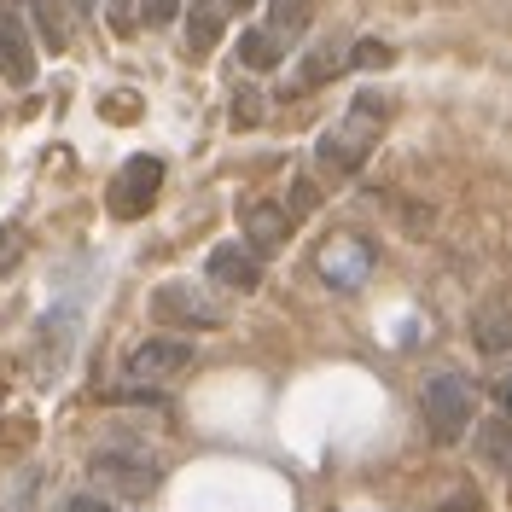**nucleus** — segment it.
<instances>
[{
	"mask_svg": "<svg viewBox=\"0 0 512 512\" xmlns=\"http://www.w3.org/2000/svg\"><path fill=\"white\" fill-rule=\"evenodd\" d=\"M187 367H192V344H181V338H146V344L128 350V379L134 384L175 379V373H187Z\"/></svg>",
	"mask_w": 512,
	"mask_h": 512,
	"instance_id": "nucleus-6",
	"label": "nucleus"
},
{
	"mask_svg": "<svg viewBox=\"0 0 512 512\" xmlns=\"http://www.w3.org/2000/svg\"><path fill=\"white\" fill-rule=\"evenodd\" d=\"M152 315L169 320V326H187V332H216L222 326V309L192 286V280H169V286L152 291Z\"/></svg>",
	"mask_w": 512,
	"mask_h": 512,
	"instance_id": "nucleus-5",
	"label": "nucleus"
},
{
	"mask_svg": "<svg viewBox=\"0 0 512 512\" xmlns=\"http://www.w3.org/2000/svg\"><path fill=\"white\" fill-rule=\"evenodd\" d=\"M227 6H251V0H227Z\"/></svg>",
	"mask_w": 512,
	"mask_h": 512,
	"instance_id": "nucleus-26",
	"label": "nucleus"
},
{
	"mask_svg": "<svg viewBox=\"0 0 512 512\" xmlns=\"http://www.w3.org/2000/svg\"><path fill=\"white\" fill-rule=\"evenodd\" d=\"M204 274H210V280H222V286H233V291H256V286H262V262L245 251V239L216 245V251L204 256Z\"/></svg>",
	"mask_w": 512,
	"mask_h": 512,
	"instance_id": "nucleus-10",
	"label": "nucleus"
},
{
	"mask_svg": "<svg viewBox=\"0 0 512 512\" xmlns=\"http://www.w3.org/2000/svg\"><path fill=\"white\" fill-rule=\"evenodd\" d=\"M501 402H507V419H512V384H507V390H501Z\"/></svg>",
	"mask_w": 512,
	"mask_h": 512,
	"instance_id": "nucleus-24",
	"label": "nucleus"
},
{
	"mask_svg": "<svg viewBox=\"0 0 512 512\" xmlns=\"http://www.w3.org/2000/svg\"><path fill=\"white\" fill-rule=\"evenodd\" d=\"M12 262H18V233H12V227H0V274H6Z\"/></svg>",
	"mask_w": 512,
	"mask_h": 512,
	"instance_id": "nucleus-22",
	"label": "nucleus"
},
{
	"mask_svg": "<svg viewBox=\"0 0 512 512\" xmlns=\"http://www.w3.org/2000/svg\"><path fill=\"white\" fill-rule=\"evenodd\" d=\"M64 512H117V507H111L105 495H70V501H64Z\"/></svg>",
	"mask_w": 512,
	"mask_h": 512,
	"instance_id": "nucleus-21",
	"label": "nucleus"
},
{
	"mask_svg": "<svg viewBox=\"0 0 512 512\" xmlns=\"http://www.w3.org/2000/svg\"><path fill=\"white\" fill-rule=\"evenodd\" d=\"M111 402H146V408H163L158 390H146V384H134V390H111Z\"/></svg>",
	"mask_w": 512,
	"mask_h": 512,
	"instance_id": "nucleus-19",
	"label": "nucleus"
},
{
	"mask_svg": "<svg viewBox=\"0 0 512 512\" xmlns=\"http://www.w3.org/2000/svg\"><path fill=\"white\" fill-rule=\"evenodd\" d=\"M344 64H350V53H344L338 41H320L315 53L297 64V82H303V88H320V82H332V76H338Z\"/></svg>",
	"mask_w": 512,
	"mask_h": 512,
	"instance_id": "nucleus-12",
	"label": "nucleus"
},
{
	"mask_svg": "<svg viewBox=\"0 0 512 512\" xmlns=\"http://www.w3.org/2000/svg\"><path fill=\"white\" fill-rule=\"evenodd\" d=\"M478 460L495 472H512V419H483L478 425Z\"/></svg>",
	"mask_w": 512,
	"mask_h": 512,
	"instance_id": "nucleus-11",
	"label": "nucleus"
},
{
	"mask_svg": "<svg viewBox=\"0 0 512 512\" xmlns=\"http://www.w3.org/2000/svg\"><path fill=\"white\" fill-rule=\"evenodd\" d=\"M419 408H425V431H431L437 443H460V437L472 431V419H478V390H472L466 373L443 367V373H431V379H425Z\"/></svg>",
	"mask_w": 512,
	"mask_h": 512,
	"instance_id": "nucleus-1",
	"label": "nucleus"
},
{
	"mask_svg": "<svg viewBox=\"0 0 512 512\" xmlns=\"http://www.w3.org/2000/svg\"><path fill=\"white\" fill-rule=\"evenodd\" d=\"M76 6H82V12H94V6H99V0H76Z\"/></svg>",
	"mask_w": 512,
	"mask_h": 512,
	"instance_id": "nucleus-25",
	"label": "nucleus"
},
{
	"mask_svg": "<svg viewBox=\"0 0 512 512\" xmlns=\"http://www.w3.org/2000/svg\"><path fill=\"white\" fill-rule=\"evenodd\" d=\"M12 6H35V0H12Z\"/></svg>",
	"mask_w": 512,
	"mask_h": 512,
	"instance_id": "nucleus-27",
	"label": "nucleus"
},
{
	"mask_svg": "<svg viewBox=\"0 0 512 512\" xmlns=\"http://www.w3.org/2000/svg\"><path fill=\"white\" fill-rule=\"evenodd\" d=\"M303 30H309V0H274V12H268V35L286 41V35H303Z\"/></svg>",
	"mask_w": 512,
	"mask_h": 512,
	"instance_id": "nucleus-14",
	"label": "nucleus"
},
{
	"mask_svg": "<svg viewBox=\"0 0 512 512\" xmlns=\"http://www.w3.org/2000/svg\"><path fill=\"white\" fill-rule=\"evenodd\" d=\"M239 59L251 64V70H280L286 47H280L268 30H245V35H239Z\"/></svg>",
	"mask_w": 512,
	"mask_h": 512,
	"instance_id": "nucleus-13",
	"label": "nucleus"
},
{
	"mask_svg": "<svg viewBox=\"0 0 512 512\" xmlns=\"http://www.w3.org/2000/svg\"><path fill=\"white\" fill-rule=\"evenodd\" d=\"M384 111H390V105H384L379 94H355L350 117L320 134V163H326V169H338V175H355V169L367 163V152H373V140H379Z\"/></svg>",
	"mask_w": 512,
	"mask_h": 512,
	"instance_id": "nucleus-2",
	"label": "nucleus"
},
{
	"mask_svg": "<svg viewBox=\"0 0 512 512\" xmlns=\"http://www.w3.org/2000/svg\"><path fill=\"white\" fill-rule=\"evenodd\" d=\"M239 233H245V251L262 262V256H274L291 239V216L280 210V204L256 198V204H245V210H239Z\"/></svg>",
	"mask_w": 512,
	"mask_h": 512,
	"instance_id": "nucleus-7",
	"label": "nucleus"
},
{
	"mask_svg": "<svg viewBox=\"0 0 512 512\" xmlns=\"http://www.w3.org/2000/svg\"><path fill=\"white\" fill-rule=\"evenodd\" d=\"M158 181H163L158 158H128L123 175H117V187H111V210H117V216H140V210H152Z\"/></svg>",
	"mask_w": 512,
	"mask_h": 512,
	"instance_id": "nucleus-8",
	"label": "nucleus"
},
{
	"mask_svg": "<svg viewBox=\"0 0 512 512\" xmlns=\"http://www.w3.org/2000/svg\"><path fill=\"white\" fill-rule=\"evenodd\" d=\"M192 12H216V0H192Z\"/></svg>",
	"mask_w": 512,
	"mask_h": 512,
	"instance_id": "nucleus-23",
	"label": "nucleus"
},
{
	"mask_svg": "<svg viewBox=\"0 0 512 512\" xmlns=\"http://www.w3.org/2000/svg\"><path fill=\"white\" fill-rule=\"evenodd\" d=\"M233 123H239V128L262 123V99H256V88H245V94L233 99Z\"/></svg>",
	"mask_w": 512,
	"mask_h": 512,
	"instance_id": "nucleus-17",
	"label": "nucleus"
},
{
	"mask_svg": "<svg viewBox=\"0 0 512 512\" xmlns=\"http://www.w3.org/2000/svg\"><path fill=\"white\" fill-rule=\"evenodd\" d=\"M0 76L12 88H30L35 82V47H30V30L18 24V12L0 6Z\"/></svg>",
	"mask_w": 512,
	"mask_h": 512,
	"instance_id": "nucleus-9",
	"label": "nucleus"
},
{
	"mask_svg": "<svg viewBox=\"0 0 512 512\" xmlns=\"http://www.w3.org/2000/svg\"><path fill=\"white\" fill-rule=\"evenodd\" d=\"M373 262H379V256H373V245H367L361 233H332L315 251V274L332 291H361L373 280Z\"/></svg>",
	"mask_w": 512,
	"mask_h": 512,
	"instance_id": "nucleus-4",
	"label": "nucleus"
},
{
	"mask_svg": "<svg viewBox=\"0 0 512 512\" xmlns=\"http://www.w3.org/2000/svg\"><path fill=\"white\" fill-rule=\"evenodd\" d=\"M396 53L384 47V41H355L350 47V64H361V70H379V64H390Z\"/></svg>",
	"mask_w": 512,
	"mask_h": 512,
	"instance_id": "nucleus-16",
	"label": "nucleus"
},
{
	"mask_svg": "<svg viewBox=\"0 0 512 512\" xmlns=\"http://www.w3.org/2000/svg\"><path fill=\"white\" fill-rule=\"evenodd\" d=\"M478 344L483 350H507L512 344V320L501 315V309H483L478 315Z\"/></svg>",
	"mask_w": 512,
	"mask_h": 512,
	"instance_id": "nucleus-15",
	"label": "nucleus"
},
{
	"mask_svg": "<svg viewBox=\"0 0 512 512\" xmlns=\"http://www.w3.org/2000/svg\"><path fill=\"white\" fill-rule=\"evenodd\" d=\"M140 12H146V24H169V18H181V0H140Z\"/></svg>",
	"mask_w": 512,
	"mask_h": 512,
	"instance_id": "nucleus-18",
	"label": "nucleus"
},
{
	"mask_svg": "<svg viewBox=\"0 0 512 512\" xmlns=\"http://www.w3.org/2000/svg\"><path fill=\"white\" fill-rule=\"evenodd\" d=\"M437 512H483V501L472 495V489H454V495H448V501H443Z\"/></svg>",
	"mask_w": 512,
	"mask_h": 512,
	"instance_id": "nucleus-20",
	"label": "nucleus"
},
{
	"mask_svg": "<svg viewBox=\"0 0 512 512\" xmlns=\"http://www.w3.org/2000/svg\"><path fill=\"white\" fill-rule=\"evenodd\" d=\"M94 478L111 489V495H123V501H146L152 489L163 483V466L146 454V448L134 443H111L94 454Z\"/></svg>",
	"mask_w": 512,
	"mask_h": 512,
	"instance_id": "nucleus-3",
	"label": "nucleus"
}]
</instances>
